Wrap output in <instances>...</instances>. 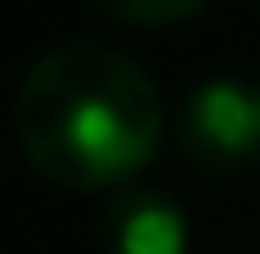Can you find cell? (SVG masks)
<instances>
[{"label":"cell","mask_w":260,"mask_h":254,"mask_svg":"<svg viewBox=\"0 0 260 254\" xmlns=\"http://www.w3.org/2000/svg\"><path fill=\"white\" fill-rule=\"evenodd\" d=\"M87 6L121 29H174V23L197 18L208 0H87Z\"/></svg>","instance_id":"cell-4"},{"label":"cell","mask_w":260,"mask_h":254,"mask_svg":"<svg viewBox=\"0 0 260 254\" xmlns=\"http://www.w3.org/2000/svg\"><path fill=\"white\" fill-rule=\"evenodd\" d=\"M179 151H185L203 173H237L260 156V104H254V81H232L214 76L185 93L179 110Z\"/></svg>","instance_id":"cell-2"},{"label":"cell","mask_w":260,"mask_h":254,"mask_svg":"<svg viewBox=\"0 0 260 254\" xmlns=\"http://www.w3.org/2000/svg\"><path fill=\"white\" fill-rule=\"evenodd\" d=\"M254 104H260V81H254Z\"/></svg>","instance_id":"cell-5"},{"label":"cell","mask_w":260,"mask_h":254,"mask_svg":"<svg viewBox=\"0 0 260 254\" xmlns=\"http://www.w3.org/2000/svg\"><path fill=\"white\" fill-rule=\"evenodd\" d=\"M104 254H191V220L168 191H116L99 214Z\"/></svg>","instance_id":"cell-3"},{"label":"cell","mask_w":260,"mask_h":254,"mask_svg":"<svg viewBox=\"0 0 260 254\" xmlns=\"http://www.w3.org/2000/svg\"><path fill=\"white\" fill-rule=\"evenodd\" d=\"M18 151L58 191H127L162 151L168 110L139 58L104 41H64L12 93Z\"/></svg>","instance_id":"cell-1"}]
</instances>
